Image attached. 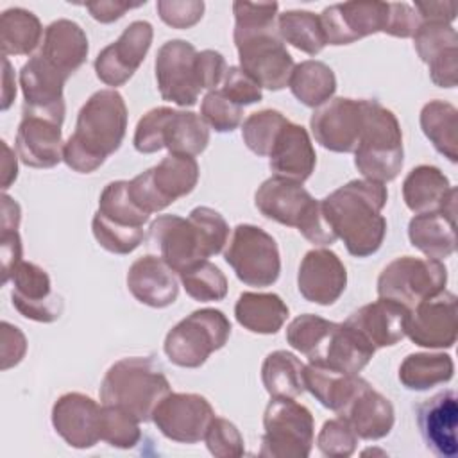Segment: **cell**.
<instances>
[{
    "instance_id": "cell-1",
    "label": "cell",
    "mask_w": 458,
    "mask_h": 458,
    "mask_svg": "<svg viewBox=\"0 0 458 458\" xmlns=\"http://www.w3.org/2000/svg\"><path fill=\"white\" fill-rule=\"evenodd\" d=\"M388 190L381 182L352 179L326 195L320 204L327 224L354 258H367L379 250L386 234L381 215Z\"/></svg>"
},
{
    "instance_id": "cell-2",
    "label": "cell",
    "mask_w": 458,
    "mask_h": 458,
    "mask_svg": "<svg viewBox=\"0 0 458 458\" xmlns=\"http://www.w3.org/2000/svg\"><path fill=\"white\" fill-rule=\"evenodd\" d=\"M127 131V106L113 89L95 91L79 109L75 131L64 141L63 161L79 174H91L114 154Z\"/></svg>"
},
{
    "instance_id": "cell-3",
    "label": "cell",
    "mask_w": 458,
    "mask_h": 458,
    "mask_svg": "<svg viewBox=\"0 0 458 458\" xmlns=\"http://www.w3.org/2000/svg\"><path fill=\"white\" fill-rule=\"evenodd\" d=\"M170 392V381L152 356H127L107 369L98 395L102 404L118 406L140 422H148L159 401Z\"/></svg>"
},
{
    "instance_id": "cell-4",
    "label": "cell",
    "mask_w": 458,
    "mask_h": 458,
    "mask_svg": "<svg viewBox=\"0 0 458 458\" xmlns=\"http://www.w3.org/2000/svg\"><path fill=\"white\" fill-rule=\"evenodd\" d=\"M254 204L265 218L295 227L313 245L326 247L336 242L320 200L313 199L302 182L272 175L256 190Z\"/></svg>"
},
{
    "instance_id": "cell-5",
    "label": "cell",
    "mask_w": 458,
    "mask_h": 458,
    "mask_svg": "<svg viewBox=\"0 0 458 458\" xmlns=\"http://www.w3.org/2000/svg\"><path fill=\"white\" fill-rule=\"evenodd\" d=\"M403 131L394 111L363 98V125L354 148V166L363 179L386 184L403 170Z\"/></svg>"
},
{
    "instance_id": "cell-6",
    "label": "cell",
    "mask_w": 458,
    "mask_h": 458,
    "mask_svg": "<svg viewBox=\"0 0 458 458\" xmlns=\"http://www.w3.org/2000/svg\"><path fill=\"white\" fill-rule=\"evenodd\" d=\"M233 39L240 68L261 88L279 91L288 86L295 63L277 32L276 21L234 23Z\"/></svg>"
},
{
    "instance_id": "cell-7",
    "label": "cell",
    "mask_w": 458,
    "mask_h": 458,
    "mask_svg": "<svg viewBox=\"0 0 458 458\" xmlns=\"http://www.w3.org/2000/svg\"><path fill=\"white\" fill-rule=\"evenodd\" d=\"M231 336V322L224 311L202 308L179 320L165 336L166 358L182 369H199Z\"/></svg>"
},
{
    "instance_id": "cell-8",
    "label": "cell",
    "mask_w": 458,
    "mask_h": 458,
    "mask_svg": "<svg viewBox=\"0 0 458 458\" xmlns=\"http://www.w3.org/2000/svg\"><path fill=\"white\" fill-rule=\"evenodd\" d=\"M259 456L306 458L315 442L311 411L293 397H270L263 413Z\"/></svg>"
},
{
    "instance_id": "cell-9",
    "label": "cell",
    "mask_w": 458,
    "mask_h": 458,
    "mask_svg": "<svg viewBox=\"0 0 458 458\" xmlns=\"http://www.w3.org/2000/svg\"><path fill=\"white\" fill-rule=\"evenodd\" d=\"M199 163L193 156L168 154L156 166L129 181V195L147 215L168 208L190 195L199 182Z\"/></svg>"
},
{
    "instance_id": "cell-10",
    "label": "cell",
    "mask_w": 458,
    "mask_h": 458,
    "mask_svg": "<svg viewBox=\"0 0 458 458\" xmlns=\"http://www.w3.org/2000/svg\"><path fill=\"white\" fill-rule=\"evenodd\" d=\"M447 268L431 258L399 256L377 277V295L413 310L422 301L445 290Z\"/></svg>"
},
{
    "instance_id": "cell-11",
    "label": "cell",
    "mask_w": 458,
    "mask_h": 458,
    "mask_svg": "<svg viewBox=\"0 0 458 458\" xmlns=\"http://www.w3.org/2000/svg\"><path fill=\"white\" fill-rule=\"evenodd\" d=\"M224 259L247 286H272L281 274L277 242L265 229L252 224H238L233 229Z\"/></svg>"
},
{
    "instance_id": "cell-12",
    "label": "cell",
    "mask_w": 458,
    "mask_h": 458,
    "mask_svg": "<svg viewBox=\"0 0 458 458\" xmlns=\"http://www.w3.org/2000/svg\"><path fill=\"white\" fill-rule=\"evenodd\" d=\"M197 50L186 39H168L156 54V82L163 100L181 107L195 106L202 91L197 73Z\"/></svg>"
},
{
    "instance_id": "cell-13",
    "label": "cell",
    "mask_w": 458,
    "mask_h": 458,
    "mask_svg": "<svg viewBox=\"0 0 458 458\" xmlns=\"http://www.w3.org/2000/svg\"><path fill=\"white\" fill-rule=\"evenodd\" d=\"M215 417L211 403L200 394L170 392L152 413V422L168 440L179 444H197Z\"/></svg>"
},
{
    "instance_id": "cell-14",
    "label": "cell",
    "mask_w": 458,
    "mask_h": 458,
    "mask_svg": "<svg viewBox=\"0 0 458 458\" xmlns=\"http://www.w3.org/2000/svg\"><path fill=\"white\" fill-rule=\"evenodd\" d=\"M70 77L48 63L41 54H34L20 70V88L23 93V113L64 122V84Z\"/></svg>"
},
{
    "instance_id": "cell-15",
    "label": "cell",
    "mask_w": 458,
    "mask_h": 458,
    "mask_svg": "<svg viewBox=\"0 0 458 458\" xmlns=\"http://www.w3.org/2000/svg\"><path fill=\"white\" fill-rule=\"evenodd\" d=\"M154 38V29L147 20L129 23L116 41L104 47L95 57V73L100 82L113 89L123 86L143 63Z\"/></svg>"
},
{
    "instance_id": "cell-16",
    "label": "cell",
    "mask_w": 458,
    "mask_h": 458,
    "mask_svg": "<svg viewBox=\"0 0 458 458\" xmlns=\"http://www.w3.org/2000/svg\"><path fill=\"white\" fill-rule=\"evenodd\" d=\"M148 236L159 249V256L177 272V276L193 263L213 256L204 234L190 216L159 215L150 222Z\"/></svg>"
},
{
    "instance_id": "cell-17",
    "label": "cell",
    "mask_w": 458,
    "mask_h": 458,
    "mask_svg": "<svg viewBox=\"0 0 458 458\" xmlns=\"http://www.w3.org/2000/svg\"><path fill=\"white\" fill-rule=\"evenodd\" d=\"M363 125V98L335 97L318 106L311 118L310 129L317 143L331 152H354Z\"/></svg>"
},
{
    "instance_id": "cell-18",
    "label": "cell",
    "mask_w": 458,
    "mask_h": 458,
    "mask_svg": "<svg viewBox=\"0 0 458 458\" xmlns=\"http://www.w3.org/2000/svg\"><path fill=\"white\" fill-rule=\"evenodd\" d=\"M11 301L21 317L43 324L61 318L64 302L52 290V281L45 268L21 259L11 274Z\"/></svg>"
},
{
    "instance_id": "cell-19",
    "label": "cell",
    "mask_w": 458,
    "mask_h": 458,
    "mask_svg": "<svg viewBox=\"0 0 458 458\" xmlns=\"http://www.w3.org/2000/svg\"><path fill=\"white\" fill-rule=\"evenodd\" d=\"M318 16L327 45H351L370 34L385 30L388 2L333 4Z\"/></svg>"
},
{
    "instance_id": "cell-20",
    "label": "cell",
    "mask_w": 458,
    "mask_h": 458,
    "mask_svg": "<svg viewBox=\"0 0 458 458\" xmlns=\"http://www.w3.org/2000/svg\"><path fill=\"white\" fill-rule=\"evenodd\" d=\"M456 331V295L449 290L417 304L406 320V336L419 347L451 349Z\"/></svg>"
},
{
    "instance_id": "cell-21",
    "label": "cell",
    "mask_w": 458,
    "mask_h": 458,
    "mask_svg": "<svg viewBox=\"0 0 458 458\" xmlns=\"http://www.w3.org/2000/svg\"><path fill=\"white\" fill-rule=\"evenodd\" d=\"M102 404L81 392L57 397L52 406V426L55 433L75 449H89L100 438Z\"/></svg>"
},
{
    "instance_id": "cell-22",
    "label": "cell",
    "mask_w": 458,
    "mask_h": 458,
    "mask_svg": "<svg viewBox=\"0 0 458 458\" xmlns=\"http://www.w3.org/2000/svg\"><path fill=\"white\" fill-rule=\"evenodd\" d=\"M347 286V270L336 252L329 249H311L304 254L299 272V293L315 304H335Z\"/></svg>"
},
{
    "instance_id": "cell-23",
    "label": "cell",
    "mask_w": 458,
    "mask_h": 458,
    "mask_svg": "<svg viewBox=\"0 0 458 458\" xmlns=\"http://www.w3.org/2000/svg\"><path fill=\"white\" fill-rule=\"evenodd\" d=\"M417 426L426 447L440 458L458 456V397L442 390L417 406Z\"/></svg>"
},
{
    "instance_id": "cell-24",
    "label": "cell",
    "mask_w": 458,
    "mask_h": 458,
    "mask_svg": "<svg viewBox=\"0 0 458 458\" xmlns=\"http://www.w3.org/2000/svg\"><path fill=\"white\" fill-rule=\"evenodd\" d=\"M408 315L410 310L403 304L379 297L354 310L344 324L361 335L374 349H381L392 347L406 336Z\"/></svg>"
},
{
    "instance_id": "cell-25",
    "label": "cell",
    "mask_w": 458,
    "mask_h": 458,
    "mask_svg": "<svg viewBox=\"0 0 458 458\" xmlns=\"http://www.w3.org/2000/svg\"><path fill=\"white\" fill-rule=\"evenodd\" d=\"M456 195L454 190L442 209L417 213L408 224L410 243L426 258L440 261L456 250Z\"/></svg>"
},
{
    "instance_id": "cell-26",
    "label": "cell",
    "mask_w": 458,
    "mask_h": 458,
    "mask_svg": "<svg viewBox=\"0 0 458 458\" xmlns=\"http://www.w3.org/2000/svg\"><path fill=\"white\" fill-rule=\"evenodd\" d=\"M127 288L132 297L150 308H166L177 301V272L156 254H145L127 270Z\"/></svg>"
},
{
    "instance_id": "cell-27",
    "label": "cell",
    "mask_w": 458,
    "mask_h": 458,
    "mask_svg": "<svg viewBox=\"0 0 458 458\" xmlns=\"http://www.w3.org/2000/svg\"><path fill=\"white\" fill-rule=\"evenodd\" d=\"M61 123L36 114H21L16 131V152L23 165L30 168H54L63 161Z\"/></svg>"
},
{
    "instance_id": "cell-28",
    "label": "cell",
    "mask_w": 458,
    "mask_h": 458,
    "mask_svg": "<svg viewBox=\"0 0 458 458\" xmlns=\"http://www.w3.org/2000/svg\"><path fill=\"white\" fill-rule=\"evenodd\" d=\"M317 165L315 147L310 132L293 122H288L277 134L268 154V166L277 177L304 182L311 177Z\"/></svg>"
},
{
    "instance_id": "cell-29",
    "label": "cell",
    "mask_w": 458,
    "mask_h": 458,
    "mask_svg": "<svg viewBox=\"0 0 458 458\" xmlns=\"http://www.w3.org/2000/svg\"><path fill=\"white\" fill-rule=\"evenodd\" d=\"M374 352L376 349L352 327L345 326L344 322H335L333 329L324 338L310 361L335 369L338 372L358 374L369 365Z\"/></svg>"
},
{
    "instance_id": "cell-30",
    "label": "cell",
    "mask_w": 458,
    "mask_h": 458,
    "mask_svg": "<svg viewBox=\"0 0 458 458\" xmlns=\"http://www.w3.org/2000/svg\"><path fill=\"white\" fill-rule=\"evenodd\" d=\"M338 417H344L358 438L363 440L385 438L395 422L394 404L388 397L374 390L370 383L351 399Z\"/></svg>"
},
{
    "instance_id": "cell-31",
    "label": "cell",
    "mask_w": 458,
    "mask_h": 458,
    "mask_svg": "<svg viewBox=\"0 0 458 458\" xmlns=\"http://www.w3.org/2000/svg\"><path fill=\"white\" fill-rule=\"evenodd\" d=\"M88 52L89 43L84 29L77 21L59 18L45 29L38 54L70 77L82 66Z\"/></svg>"
},
{
    "instance_id": "cell-32",
    "label": "cell",
    "mask_w": 458,
    "mask_h": 458,
    "mask_svg": "<svg viewBox=\"0 0 458 458\" xmlns=\"http://www.w3.org/2000/svg\"><path fill=\"white\" fill-rule=\"evenodd\" d=\"M369 385L358 374H345L310 361L304 365V390H308L324 408L340 413L351 399Z\"/></svg>"
},
{
    "instance_id": "cell-33",
    "label": "cell",
    "mask_w": 458,
    "mask_h": 458,
    "mask_svg": "<svg viewBox=\"0 0 458 458\" xmlns=\"http://www.w3.org/2000/svg\"><path fill=\"white\" fill-rule=\"evenodd\" d=\"M454 190L447 175L433 165L411 168L403 181L404 204L415 215L442 209Z\"/></svg>"
},
{
    "instance_id": "cell-34",
    "label": "cell",
    "mask_w": 458,
    "mask_h": 458,
    "mask_svg": "<svg viewBox=\"0 0 458 458\" xmlns=\"http://www.w3.org/2000/svg\"><path fill=\"white\" fill-rule=\"evenodd\" d=\"M288 306L277 293L243 292L234 304V317L242 327L258 335L277 333L286 318Z\"/></svg>"
},
{
    "instance_id": "cell-35",
    "label": "cell",
    "mask_w": 458,
    "mask_h": 458,
    "mask_svg": "<svg viewBox=\"0 0 458 458\" xmlns=\"http://www.w3.org/2000/svg\"><path fill=\"white\" fill-rule=\"evenodd\" d=\"M39 18L23 7L5 9L0 16L2 55H30L43 43Z\"/></svg>"
},
{
    "instance_id": "cell-36",
    "label": "cell",
    "mask_w": 458,
    "mask_h": 458,
    "mask_svg": "<svg viewBox=\"0 0 458 458\" xmlns=\"http://www.w3.org/2000/svg\"><path fill=\"white\" fill-rule=\"evenodd\" d=\"M420 129L451 163L458 161V109L444 100H429L420 109Z\"/></svg>"
},
{
    "instance_id": "cell-37",
    "label": "cell",
    "mask_w": 458,
    "mask_h": 458,
    "mask_svg": "<svg viewBox=\"0 0 458 458\" xmlns=\"http://www.w3.org/2000/svg\"><path fill=\"white\" fill-rule=\"evenodd\" d=\"M454 361L445 352H411L399 365V381L404 388L422 392L453 379Z\"/></svg>"
},
{
    "instance_id": "cell-38",
    "label": "cell",
    "mask_w": 458,
    "mask_h": 458,
    "mask_svg": "<svg viewBox=\"0 0 458 458\" xmlns=\"http://www.w3.org/2000/svg\"><path fill=\"white\" fill-rule=\"evenodd\" d=\"M288 88L301 104L317 109L333 98L336 91V77L326 63L308 59L293 66Z\"/></svg>"
},
{
    "instance_id": "cell-39",
    "label": "cell",
    "mask_w": 458,
    "mask_h": 458,
    "mask_svg": "<svg viewBox=\"0 0 458 458\" xmlns=\"http://www.w3.org/2000/svg\"><path fill=\"white\" fill-rule=\"evenodd\" d=\"M209 143V129L200 114L174 109L163 129V148L168 154L199 156Z\"/></svg>"
},
{
    "instance_id": "cell-40",
    "label": "cell",
    "mask_w": 458,
    "mask_h": 458,
    "mask_svg": "<svg viewBox=\"0 0 458 458\" xmlns=\"http://www.w3.org/2000/svg\"><path fill=\"white\" fill-rule=\"evenodd\" d=\"M261 381L270 397L295 399L304 392V363L288 351H274L263 360Z\"/></svg>"
},
{
    "instance_id": "cell-41",
    "label": "cell",
    "mask_w": 458,
    "mask_h": 458,
    "mask_svg": "<svg viewBox=\"0 0 458 458\" xmlns=\"http://www.w3.org/2000/svg\"><path fill=\"white\" fill-rule=\"evenodd\" d=\"M277 32L284 43H290L297 50L317 55L324 50L326 34L320 23V16L311 11L292 9L277 14Z\"/></svg>"
},
{
    "instance_id": "cell-42",
    "label": "cell",
    "mask_w": 458,
    "mask_h": 458,
    "mask_svg": "<svg viewBox=\"0 0 458 458\" xmlns=\"http://www.w3.org/2000/svg\"><path fill=\"white\" fill-rule=\"evenodd\" d=\"M186 293L199 302H216L227 295L225 274L209 259H200L179 272Z\"/></svg>"
},
{
    "instance_id": "cell-43",
    "label": "cell",
    "mask_w": 458,
    "mask_h": 458,
    "mask_svg": "<svg viewBox=\"0 0 458 458\" xmlns=\"http://www.w3.org/2000/svg\"><path fill=\"white\" fill-rule=\"evenodd\" d=\"M97 211L116 224L132 225V227H143V224H147L150 218V215L140 209L131 199L129 181H122V179L111 181L104 186L98 197Z\"/></svg>"
},
{
    "instance_id": "cell-44",
    "label": "cell",
    "mask_w": 458,
    "mask_h": 458,
    "mask_svg": "<svg viewBox=\"0 0 458 458\" xmlns=\"http://www.w3.org/2000/svg\"><path fill=\"white\" fill-rule=\"evenodd\" d=\"M290 120L277 109H261V111L250 113L242 125L243 143L256 156L268 157L279 131Z\"/></svg>"
},
{
    "instance_id": "cell-45",
    "label": "cell",
    "mask_w": 458,
    "mask_h": 458,
    "mask_svg": "<svg viewBox=\"0 0 458 458\" xmlns=\"http://www.w3.org/2000/svg\"><path fill=\"white\" fill-rule=\"evenodd\" d=\"M413 47L420 61L429 66L435 61L458 52L456 29L444 21H422L413 34Z\"/></svg>"
},
{
    "instance_id": "cell-46",
    "label": "cell",
    "mask_w": 458,
    "mask_h": 458,
    "mask_svg": "<svg viewBox=\"0 0 458 458\" xmlns=\"http://www.w3.org/2000/svg\"><path fill=\"white\" fill-rule=\"evenodd\" d=\"M91 231L102 249L113 254H131L143 242V227L116 224L98 211L93 215Z\"/></svg>"
},
{
    "instance_id": "cell-47",
    "label": "cell",
    "mask_w": 458,
    "mask_h": 458,
    "mask_svg": "<svg viewBox=\"0 0 458 458\" xmlns=\"http://www.w3.org/2000/svg\"><path fill=\"white\" fill-rule=\"evenodd\" d=\"M100 438L113 447L131 449L141 440L140 420L118 406L102 404Z\"/></svg>"
},
{
    "instance_id": "cell-48",
    "label": "cell",
    "mask_w": 458,
    "mask_h": 458,
    "mask_svg": "<svg viewBox=\"0 0 458 458\" xmlns=\"http://www.w3.org/2000/svg\"><path fill=\"white\" fill-rule=\"evenodd\" d=\"M333 326L335 322L326 320L313 313L299 315L286 327V342L295 351H299L308 360H311V356L320 347L324 338L329 335Z\"/></svg>"
},
{
    "instance_id": "cell-49",
    "label": "cell",
    "mask_w": 458,
    "mask_h": 458,
    "mask_svg": "<svg viewBox=\"0 0 458 458\" xmlns=\"http://www.w3.org/2000/svg\"><path fill=\"white\" fill-rule=\"evenodd\" d=\"M200 118L216 132H233L242 123L243 107L233 102L222 89H213L202 98Z\"/></svg>"
},
{
    "instance_id": "cell-50",
    "label": "cell",
    "mask_w": 458,
    "mask_h": 458,
    "mask_svg": "<svg viewBox=\"0 0 458 458\" xmlns=\"http://www.w3.org/2000/svg\"><path fill=\"white\" fill-rule=\"evenodd\" d=\"M358 435L344 417L329 419L317 435V447L324 456L347 458L356 451Z\"/></svg>"
},
{
    "instance_id": "cell-51",
    "label": "cell",
    "mask_w": 458,
    "mask_h": 458,
    "mask_svg": "<svg viewBox=\"0 0 458 458\" xmlns=\"http://www.w3.org/2000/svg\"><path fill=\"white\" fill-rule=\"evenodd\" d=\"M204 442L208 445V451L216 458H238L245 453L240 429L224 417H213L204 435Z\"/></svg>"
},
{
    "instance_id": "cell-52",
    "label": "cell",
    "mask_w": 458,
    "mask_h": 458,
    "mask_svg": "<svg viewBox=\"0 0 458 458\" xmlns=\"http://www.w3.org/2000/svg\"><path fill=\"white\" fill-rule=\"evenodd\" d=\"M172 107L159 106L147 111L134 129V148L141 154H154L163 148V129L172 114Z\"/></svg>"
},
{
    "instance_id": "cell-53",
    "label": "cell",
    "mask_w": 458,
    "mask_h": 458,
    "mask_svg": "<svg viewBox=\"0 0 458 458\" xmlns=\"http://www.w3.org/2000/svg\"><path fill=\"white\" fill-rule=\"evenodd\" d=\"M156 9L168 27L190 29L202 20L206 5L202 0H157Z\"/></svg>"
},
{
    "instance_id": "cell-54",
    "label": "cell",
    "mask_w": 458,
    "mask_h": 458,
    "mask_svg": "<svg viewBox=\"0 0 458 458\" xmlns=\"http://www.w3.org/2000/svg\"><path fill=\"white\" fill-rule=\"evenodd\" d=\"M222 91L238 106L245 107L263 98L261 86L240 66H229L222 81Z\"/></svg>"
},
{
    "instance_id": "cell-55",
    "label": "cell",
    "mask_w": 458,
    "mask_h": 458,
    "mask_svg": "<svg viewBox=\"0 0 458 458\" xmlns=\"http://www.w3.org/2000/svg\"><path fill=\"white\" fill-rule=\"evenodd\" d=\"M420 16L413 5L404 2H388V16L383 34L394 38H413L420 25Z\"/></svg>"
},
{
    "instance_id": "cell-56",
    "label": "cell",
    "mask_w": 458,
    "mask_h": 458,
    "mask_svg": "<svg viewBox=\"0 0 458 458\" xmlns=\"http://www.w3.org/2000/svg\"><path fill=\"white\" fill-rule=\"evenodd\" d=\"M225 57L216 50H202L197 54V73L202 89H216V86L224 81L227 72Z\"/></svg>"
},
{
    "instance_id": "cell-57",
    "label": "cell",
    "mask_w": 458,
    "mask_h": 458,
    "mask_svg": "<svg viewBox=\"0 0 458 458\" xmlns=\"http://www.w3.org/2000/svg\"><path fill=\"white\" fill-rule=\"evenodd\" d=\"M0 352H2V370H7L18 365L25 352H27V338L20 331V327L13 326L11 322H2V335H0Z\"/></svg>"
},
{
    "instance_id": "cell-58",
    "label": "cell",
    "mask_w": 458,
    "mask_h": 458,
    "mask_svg": "<svg viewBox=\"0 0 458 458\" xmlns=\"http://www.w3.org/2000/svg\"><path fill=\"white\" fill-rule=\"evenodd\" d=\"M21 238L18 229L0 231V258H2V284L11 281L14 267L21 261Z\"/></svg>"
},
{
    "instance_id": "cell-59",
    "label": "cell",
    "mask_w": 458,
    "mask_h": 458,
    "mask_svg": "<svg viewBox=\"0 0 458 458\" xmlns=\"http://www.w3.org/2000/svg\"><path fill=\"white\" fill-rule=\"evenodd\" d=\"M145 5V2H122V0H98V2H88L84 7L91 14L93 20L100 23H113L120 20L127 11L138 9Z\"/></svg>"
},
{
    "instance_id": "cell-60",
    "label": "cell",
    "mask_w": 458,
    "mask_h": 458,
    "mask_svg": "<svg viewBox=\"0 0 458 458\" xmlns=\"http://www.w3.org/2000/svg\"><path fill=\"white\" fill-rule=\"evenodd\" d=\"M413 9L419 13L420 21L451 23L456 18L454 2H415Z\"/></svg>"
},
{
    "instance_id": "cell-61",
    "label": "cell",
    "mask_w": 458,
    "mask_h": 458,
    "mask_svg": "<svg viewBox=\"0 0 458 458\" xmlns=\"http://www.w3.org/2000/svg\"><path fill=\"white\" fill-rule=\"evenodd\" d=\"M21 220V209L20 204L9 197L7 193H2V215H0V231L7 229H18Z\"/></svg>"
},
{
    "instance_id": "cell-62",
    "label": "cell",
    "mask_w": 458,
    "mask_h": 458,
    "mask_svg": "<svg viewBox=\"0 0 458 458\" xmlns=\"http://www.w3.org/2000/svg\"><path fill=\"white\" fill-rule=\"evenodd\" d=\"M2 148H4V157H2V188L4 191L16 181L18 177V163H16V156L13 152V148L2 141Z\"/></svg>"
},
{
    "instance_id": "cell-63",
    "label": "cell",
    "mask_w": 458,
    "mask_h": 458,
    "mask_svg": "<svg viewBox=\"0 0 458 458\" xmlns=\"http://www.w3.org/2000/svg\"><path fill=\"white\" fill-rule=\"evenodd\" d=\"M16 97V81L14 73L11 70V63L7 57H4V88H2V111L9 109Z\"/></svg>"
}]
</instances>
